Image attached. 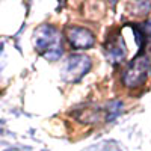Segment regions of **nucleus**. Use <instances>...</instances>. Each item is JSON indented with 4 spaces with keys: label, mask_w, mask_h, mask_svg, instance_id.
Instances as JSON below:
<instances>
[{
    "label": "nucleus",
    "mask_w": 151,
    "mask_h": 151,
    "mask_svg": "<svg viewBox=\"0 0 151 151\" xmlns=\"http://www.w3.org/2000/svg\"><path fill=\"white\" fill-rule=\"evenodd\" d=\"M33 44L38 52L50 60L59 59L60 55L64 53L60 35L58 29L52 26V24H42V26H40L35 30Z\"/></svg>",
    "instance_id": "1"
},
{
    "label": "nucleus",
    "mask_w": 151,
    "mask_h": 151,
    "mask_svg": "<svg viewBox=\"0 0 151 151\" xmlns=\"http://www.w3.org/2000/svg\"><path fill=\"white\" fill-rule=\"evenodd\" d=\"M67 41L74 50H88L95 42L94 33L83 26H70L65 30Z\"/></svg>",
    "instance_id": "4"
},
{
    "label": "nucleus",
    "mask_w": 151,
    "mask_h": 151,
    "mask_svg": "<svg viewBox=\"0 0 151 151\" xmlns=\"http://www.w3.org/2000/svg\"><path fill=\"white\" fill-rule=\"evenodd\" d=\"M92 62L91 59L85 56V55H73L68 58L65 68H64V74L65 79L68 82H77L79 79H82L83 76L91 70Z\"/></svg>",
    "instance_id": "3"
},
{
    "label": "nucleus",
    "mask_w": 151,
    "mask_h": 151,
    "mask_svg": "<svg viewBox=\"0 0 151 151\" xmlns=\"http://www.w3.org/2000/svg\"><path fill=\"white\" fill-rule=\"evenodd\" d=\"M151 73V60L145 53H139L121 74V82L127 88H137L145 83L148 74Z\"/></svg>",
    "instance_id": "2"
}]
</instances>
